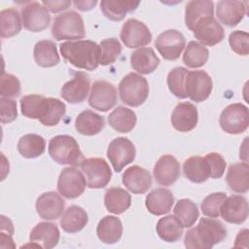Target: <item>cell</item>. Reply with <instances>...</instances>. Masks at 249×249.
<instances>
[{"label": "cell", "instance_id": "cell-21", "mask_svg": "<svg viewBox=\"0 0 249 249\" xmlns=\"http://www.w3.org/2000/svg\"><path fill=\"white\" fill-rule=\"evenodd\" d=\"M198 113L196 107L191 102L177 104L171 114L172 126L180 132H188L196 126Z\"/></svg>", "mask_w": 249, "mask_h": 249}, {"label": "cell", "instance_id": "cell-50", "mask_svg": "<svg viewBox=\"0 0 249 249\" xmlns=\"http://www.w3.org/2000/svg\"><path fill=\"white\" fill-rule=\"evenodd\" d=\"M96 1H75L74 5L81 11H89L91 10L96 5Z\"/></svg>", "mask_w": 249, "mask_h": 249}, {"label": "cell", "instance_id": "cell-14", "mask_svg": "<svg viewBox=\"0 0 249 249\" xmlns=\"http://www.w3.org/2000/svg\"><path fill=\"white\" fill-rule=\"evenodd\" d=\"M89 104L97 111L107 112L117 104V89L107 81H95L90 89Z\"/></svg>", "mask_w": 249, "mask_h": 249}, {"label": "cell", "instance_id": "cell-25", "mask_svg": "<svg viewBox=\"0 0 249 249\" xmlns=\"http://www.w3.org/2000/svg\"><path fill=\"white\" fill-rule=\"evenodd\" d=\"M174 203L172 193L165 188H157L150 192L145 199L147 210L156 216L168 213Z\"/></svg>", "mask_w": 249, "mask_h": 249}, {"label": "cell", "instance_id": "cell-5", "mask_svg": "<svg viewBox=\"0 0 249 249\" xmlns=\"http://www.w3.org/2000/svg\"><path fill=\"white\" fill-rule=\"evenodd\" d=\"M52 35L56 41L83 39L86 32L81 15L68 11L56 16L52 26Z\"/></svg>", "mask_w": 249, "mask_h": 249}, {"label": "cell", "instance_id": "cell-28", "mask_svg": "<svg viewBox=\"0 0 249 249\" xmlns=\"http://www.w3.org/2000/svg\"><path fill=\"white\" fill-rule=\"evenodd\" d=\"M96 234L99 240L105 244H114L118 242L123 234V225L121 220L110 215L103 217L96 227Z\"/></svg>", "mask_w": 249, "mask_h": 249}, {"label": "cell", "instance_id": "cell-34", "mask_svg": "<svg viewBox=\"0 0 249 249\" xmlns=\"http://www.w3.org/2000/svg\"><path fill=\"white\" fill-rule=\"evenodd\" d=\"M33 56L36 64L41 67H53L60 60L55 43L50 40L37 42L34 46Z\"/></svg>", "mask_w": 249, "mask_h": 249}, {"label": "cell", "instance_id": "cell-38", "mask_svg": "<svg viewBox=\"0 0 249 249\" xmlns=\"http://www.w3.org/2000/svg\"><path fill=\"white\" fill-rule=\"evenodd\" d=\"M46 149L45 139L38 134H25L18 140V151L26 159H35L41 156Z\"/></svg>", "mask_w": 249, "mask_h": 249}, {"label": "cell", "instance_id": "cell-16", "mask_svg": "<svg viewBox=\"0 0 249 249\" xmlns=\"http://www.w3.org/2000/svg\"><path fill=\"white\" fill-rule=\"evenodd\" d=\"M21 19L28 31L41 32L50 25L51 16L42 3L31 2L22 8Z\"/></svg>", "mask_w": 249, "mask_h": 249}, {"label": "cell", "instance_id": "cell-4", "mask_svg": "<svg viewBox=\"0 0 249 249\" xmlns=\"http://www.w3.org/2000/svg\"><path fill=\"white\" fill-rule=\"evenodd\" d=\"M49 155L59 164L79 166L85 160L78 142L70 135H56L50 140Z\"/></svg>", "mask_w": 249, "mask_h": 249}, {"label": "cell", "instance_id": "cell-36", "mask_svg": "<svg viewBox=\"0 0 249 249\" xmlns=\"http://www.w3.org/2000/svg\"><path fill=\"white\" fill-rule=\"evenodd\" d=\"M156 230L161 240L175 242L181 238L184 226L175 215H167L158 221Z\"/></svg>", "mask_w": 249, "mask_h": 249}, {"label": "cell", "instance_id": "cell-22", "mask_svg": "<svg viewBox=\"0 0 249 249\" xmlns=\"http://www.w3.org/2000/svg\"><path fill=\"white\" fill-rule=\"evenodd\" d=\"M59 236V230L55 224L41 222L32 229L29 240L35 247L51 249L57 245Z\"/></svg>", "mask_w": 249, "mask_h": 249}, {"label": "cell", "instance_id": "cell-51", "mask_svg": "<svg viewBox=\"0 0 249 249\" xmlns=\"http://www.w3.org/2000/svg\"><path fill=\"white\" fill-rule=\"evenodd\" d=\"M241 241H245L247 242L248 241V230H242L238 232L236 238H235V244H234V247H239L240 245V242Z\"/></svg>", "mask_w": 249, "mask_h": 249}, {"label": "cell", "instance_id": "cell-41", "mask_svg": "<svg viewBox=\"0 0 249 249\" xmlns=\"http://www.w3.org/2000/svg\"><path fill=\"white\" fill-rule=\"evenodd\" d=\"M174 215L180 220L184 228H191L196 222L199 211L195 202L189 198L179 199L174 207Z\"/></svg>", "mask_w": 249, "mask_h": 249}, {"label": "cell", "instance_id": "cell-29", "mask_svg": "<svg viewBox=\"0 0 249 249\" xmlns=\"http://www.w3.org/2000/svg\"><path fill=\"white\" fill-rule=\"evenodd\" d=\"M104 118L91 110L81 112L75 120L76 130L83 135L92 136L98 134L104 127Z\"/></svg>", "mask_w": 249, "mask_h": 249}, {"label": "cell", "instance_id": "cell-8", "mask_svg": "<svg viewBox=\"0 0 249 249\" xmlns=\"http://www.w3.org/2000/svg\"><path fill=\"white\" fill-rule=\"evenodd\" d=\"M212 89V79L205 71H188L185 78V93L192 101L202 102L206 100Z\"/></svg>", "mask_w": 249, "mask_h": 249}, {"label": "cell", "instance_id": "cell-32", "mask_svg": "<svg viewBox=\"0 0 249 249\" xmlns=\"http://www.w3.org/2000/svg\"><path fill=\"white\" fill-rule=\"evenodd\" d=\"M89 217L82 207L78 205L69 206L60 219L61 229L68 233H75L82 231L88 224Z\"/></svg>", "mask_w": 249, "mask_h": 249}, {"label": "cell", "instance_id": "cell-49", "mask_svg": "<svg viewBox=\"0 0 249 249\" xmlns=\"http://www.w3.org/2000/svg\"><path fill=\"white\" fill-rule=\"evenodd\" d=\"M42 4L52 13H58L68 9L71 5V1H43Z\"/></svg>", "mask_w": 249, "mask_h": 249}, {"label": "cell", "instance_id": "cell-46", "mask_svg": "<svg viewBox=\"0 0 249 249\" xmlns=\"http://www.w3.org/2000/svg\"><path fill=\"white\" fill-rule=\"evenodd\" d=\"M229 43L231 49L239 55L249 53V35L246 31L235 30L230 34Z\"/></svg>", "mask_w": 249, "mask_h": 249}, {"label": "cell", "instance_id": "cell-3", "mask_svg": "<svg viewBox=\"0 0 249 249\" xmlns=\"http://www.w3.org/2000/svg\"><path fill=\"white\" fill-rule=\"evenodd\" d=\"M60 53L72 65L85 70H95L99 65L100 48L90 40L68 41L59 46Z\"/></svg>", "mask_w": 249, "mask_h": 249}, {"label": "cell", "instance_id": "cell-12", "mask_svg": "<svg viewBox=\"0 0 249 249\" xmlns=\"http://www.w3.org/2000/svg\"><path fill=\"white\" fill-rule=\"evenodd\" d=\"M120 37L129 49L144 47L152 41V34L147 25L135 18H129L123 24Z\"/></svg>", "mask_w": 249, "mask_h": 249}, {"label": "cell", "instance_id": "cell-23", "mask_svg": "<svg viewBox=\"0 0 249 249\" xmlns=\"http://www.w3.org/2000/svg\"><path fill=\"white\" fill-rule=\"evenodd\" d=\"M154 177L161 186H170L180 176V163L171 155L161 156L154 166Z\"/></svg>", "mask_w": 249, "mask_h": 249}, {"label": "cell", "instance_id": "cell-17", "mask_svg": "<svg viewBox=\"0 0 249 249\" xmlns=\"http://www.w3.org/2000/svg\"><path fill=\"white\" fill-rule=\"evenodd\" d=\"M89 79L85 72L75 73L72 80L66 82L60 90L61 97L71 104L86 100L89 91Z\"/></svg>", "mask_w": 249, "mask_h": 249}, {"label": "cell", "instance_id": "cell-44", "mask_svg": "<svg viewBox=\"0 0 249 249\" xmlns=\"http://www.w3.org/2000/svg\"><path fill=\"white\" fill-rule=\"evenodd\" d=\"M226 198L227 196L225 193H212L208 195L200 205L202 214L210 218L219 217L222 204Z\"/></svg>", "mask_w": 249, "mask_h": 249}, {"label": "cell", "instance_id": "cell-20", "mask_svg": "<svg viewBox=\"0 0 249 249\" xmlns=\"http://www.w3.org/2000/svg\"><path fill=\"white\" fill-rule=\"evenodd\" d=\"M35 206L40 218L44 220H56L64 211L65 201L57 193L47 192L37 198Z\"/></svg>", "mask_w": 249, "mask_h": 249}, {"label": "cell", "instance_id": "cell-45", "mask_svg": "<svg viewBox=\"0 0 249 249\" xmlns=\"http://www.w3.org/2000/svg\"><path fill=\"white\" fill-rule=\"evenodd\" d=\"M20 93L19 80L10 74L3 73L0 80V94L2 97H16Z\"/></svg>", "mask_w": 249, "mask_h": 249}, {"label": "cell", "instance_id": "cell-33", "mask_svg": "<svg viewBox=\"0 0 249 249\" xmlns=\"http://www.w3.org/2000/svg\"><path fill=\"white\" fill-rule=\"evenodd\" d=\"M214 15V4L209 0H193L185 9V24L193 31L196 23L203 17Z\"/></svg>", "mask_w": 249, "mask_h": 249}, {"label": "cell", "instance_id": "cell-47", "mask_svg": "<svg viewBox=\"0 0 249 249\" xmlns=\"http://www.w3.org/2000/svg\"><path fill=\"white\" fill-rule=\"evenodd\" d=\"M210 170L211 178H221L226 170V160L218 153H209L204 157Z\"/></svg>", "mask_w": 249, "mask_h": 249}, {"label": "cell", "instance_id": "cell-31", "mask_svg": "<svg viewBox=\"0 0 249 249\" xmlns=\"http://www.w3.org/2000/svg\"><path fill=\"white\" fill-rule=\"evenodd\" d=\"M136 122L137 117L135 112L124 106L117 107L108 116V123L110 126L121 133L131 131L134 128Z\"/></svg>", "mask_w": 249, "mask_h": 249}, {"label": "cell", "instance_id": "cell-11", "mask_svg": "<svg viewBox=\"0 0 249 249\" xmlns=\"http://www.w3.org/2000/svg\"><path fill=\"white\" fill-rule=\"evenodd\" d=\"M87 181L83 173L75 167H65L61 170L58 181L57 191L66 198L79 197L86 189Z\"/></svg>", "mask_w": 249, "mask_h": 249}, {"label": "cell", "instance_id": "cell-37", "mask_svg": "<svg viewBox=\"0 0 249 249\" xmlns=\"http://www.w3.org/2000/svg\"><path fill=\"white\" fill-rule=\"evenodd\" d=\"M184 175L193 183L205 182L210 177L209 166L204 157L194 156L186 160L183 163Z\"/></svg>", "mask_w": 249, "mask_h": 249}, {"label": "cell", "instance_id": "cell-24", "mask_svg": "<svg viewBox=\"0 0 249 249\" xmlns=\"http://www.w3.org/2000/svg\"><path fill=\"white\" fill-rule=\"evenodd\" d=\"M124 187L133 194H145L152 186V177L148 170L132 165L124 170L122 176Z\"/></svg>", "mask_w": 249, "mask_h": 249}, {"label": "cell", "instance_id": "cell-35", "mask_svg": "<svg viewBox=\"0 0 249 249\" xmlns=\"http://www.w3.org/2000/svg\"><path fill=\"white\" fill-rule=\"evenodd\" d=\"M104 204L109 212L122 214L130 207L131 196L127 191L122 188H110L105 193Z\"/></svg>", "mask_w": 249, "mask_h": 249}, {"label": "cell", "instance_id": "cell-18", "mask_svg": "<svg viewBox=\"0 0 249 249\" xmlns=\"http://www.w3.org/2000/svg\"><path fill=\"white\" fill-rule=\"evenodd\" d=\"M246 1L222 0L219 1L216 8V15L219 20L229 26L233 27L237 25L247 14Z\"/></svg>", "mask_w": 249, "mask_h": 249}, {"label": "cell", "instance_id": "cell-19", "mask_svg": "<svg viewBox=\"0 0 249 249\" xmlns=\"http://www.w3.org/2000/svg\"><path fill=\"white\" fill-rule=\"evenodd\" d=\"M220 216L228 223L242 224L248 217L247 199L238 195H232L227 197L222 204Z\"/></svg>", "mask_w": 249, "mask_h": 249}, {"label": "cell", "instance_id": "cell-26", "mask_svg": "<svg viewBox=\"0 0 249 249\" xmlns=\"http://www.w3.org/2000/svg\"><path fill=\"white\" fill-rule=\"evenodd\" d=\"M226 181L229 188L238 194L247 193L249 190V165L245 162H235L230 165Z\"/></svg>", "mask_w": 249, "mask_h": 249}, {"label": "cell", "instance_id": "cell-15", "mask_svg": "<svg viewBox=\"0 0 249 249\" xmlns=\"http://www.w3.org/2000/svg\"><path fill=\"white\" fill-rule=\"evenodd\" d=\"M193 31L196 39L203 46H215L225 37L224 28L213 16L201 18L194 26Z\"/></svg>", "mask_w": 249, "mask_h": 249}, {"label": "cell", "instance_id": "cell-7", "mask_svg": "<svg viewBox=\"0 0 249 249\" xmlns=\"http://www.w3.org/2000/svg\"><path fill=\"white\" fill-rule=\"evenodd\" d=\"M221 128L230 134H240L249 125L248 108L241 103H232L227 106L219 119Z\"/></svg>", "mask_w": 249, "mask_h": 249}, {"label": "cell", "instance_id": "cell-42", "mask_svg": "<svg viewBox=\"0 0 249 249\" xmlns=\"http://www.w3.org/2000/svg\"><path fill=\"white\" fill-rule=\"evenodd\" d=\"M99 64L106 66L114 63L122 53V45L116 38H107L100 42Z\"/></svg>", "mask_w": 249, "mask_h": 249}, {"label": "cell", "instance_id": "cell-9", "mask_svg": "<svg viewBox=\"0 0 249 249\" xmlns=\"http://www.w3.org/2000/svg\"><path fill=\"white\" fill-rule=\"evenodd\" d=\"M80 166L86 174L87 184L90 189H102L111 180L112 171L104 159H85Z\"/></svg>", "mask_w": 249, "mask_h": 249}, {"label": "cell", "instance_id": "cell-39", "mask_svg": "<svg viewBox=\"0 0 249 249\" xmlns=\"http://www.w3.org/2000/svg\"><path fill=\"white\" fill-rule=\"evenodd\" d=\"M22 22L18 12L14 9H6L0 13V35L1 38H10L19 33Z\"/></svg>", "mask_w": 249, "mask_h": 249}, {"label": "cell", "instance_id": "cell-13", "mask_svg": "<svg viewBox=\"0 0 249 249\" xmlns=\"http://www.w3.org/2000/svg\"><path fill=\"white\" fill-rule=\"evenodd\" d=\"M185 46L186 40L184 35L176 29L163 31L157 37L155 42L158 52L166 60H176L179 58Z\"/></svg>", "mask_w": 249, "mask_h": 249}, {"label": "cell", "instance_id": "cell-27", "mask_svg": "<svg viewBox=\"0 0 249 249\" xmlns=\"http://www.w3.org/2000/svg\"><path fill=\"white\" fill-rule=\"evenodd\" d=\"M160 62V58L152 48H139L130 55L131 67L142 75H148L154 72Z\"/></svg>", "mask_w": 249, "mask_h": 249}, {"label": "cell", "instance_id": "cell-6", "mask_svg": "<svg viewBox=\"0 0 249 249\" xmlns=\"http://www.w3.org/2000/svg\"><path fill=\"white\" fill-rule=\"evenodd\" d=\"M121 100L131 107H138L143 104L149 95V84L139 74L128 73L119 84Z\"/></svg>", "mask_w": 249, "mask_h": 249}, {"label": "cell", "instance_id": "cell-30", "mask_svg": "<svg viewBox=\"0 0 249 249\" xmlns=\"http://www.w3.org/2000/svg\"><path fill=\"white\" fill-rule=\"evenodd\" d=\"M139 4V1L102 0L100 2V9L107 18L114 21H120L124 18L127 13L135 11Z\"/></svg>", "mask_w": 249, "mask_h": 249}, {"label": "cell", "instance_id": "cell-10", "mask_svg": "<svg viewBox=\"0 0 249 249\" xmlns=\"http://www.w3.org/2000/svg\"><path fill=\"white\" fill-rule=\"evenodd\" d=\"M135 154L133 143L126 137L115 138L107 149V158L116 172H121L124 166L131 163L135 159Z\"/></svg>", "mask_w": 249, "mask_h": 249}, {"label": "cell", "instance_id": "cell-40", "mask_svg": "<svg viewBox=\"0 0 249 249\" xmlns=\"http://www.w3.org/2000/svg\"><path fill=\"white\" fill-rule=\"evenodd\" d=\"M209 56L206 47L198 42L191 41L186 47L183 54V62L190 68H199L203 66Z\"/></svg>", "mask_w": 249, "mask_h": 249}, {"label": "cell", "instance_id": "cell-2", "mask_svg": "<svg viewBox=\"0 0 249 249\" xmlns=\"http://www.w3.org/2000/svg\"><path fill=\"white\" fill-rule=\"evenodd\" d=\"M226 236L227 230L223 223L213 218H201L196 227L187 231L184 245L189 249H210Z\"/></svg>", "mask_w": 249, "mask_h": 249}, {"label": "cell", "instance_id": "cell-43", "mask_svg": "<svg viewBox=\"0 0 249 249\" xmlns=\"http://www.w3.org/2000/svg\"><path fill=\"white\" fill-rule=\"evenodd\" d=\"M189 70L185 67H175L169 71L167 75L168 89L178 98H186L185 93V78Z\"/></svg>", "mask_w": 249, "mask_h": 249}, {"label": "cell", "instance_id": "cell-1", "mask_svg": "<svg viewBox=\"0 0 249 249\" xmlns=\"http://www.w3.org/2000/svg\"><path fill=\"white\" fill-rule=\"evenodd\" d=\"M19 103L24 117L37 119L46 126L56 125L66 113V105L53 97L29 94L21 97Z\"/></svg>", "mask_w": 249, "mask_h": 249}, {"label": "cell", "instance_id": "cell-48", "mask_svg": "<svg viewBox=\"0 0 249 249\" xmlns=\"http://www.w3.org/2000/svg\"><path fill=\"white\" fill-rule=\"evenodd\" d=\"M0 120L2 124L14 122L18 117L17 102L8 97H1L0 99Z\"/></svg>", "mask_w": 249, "mask_h": 249}]
</instances>
